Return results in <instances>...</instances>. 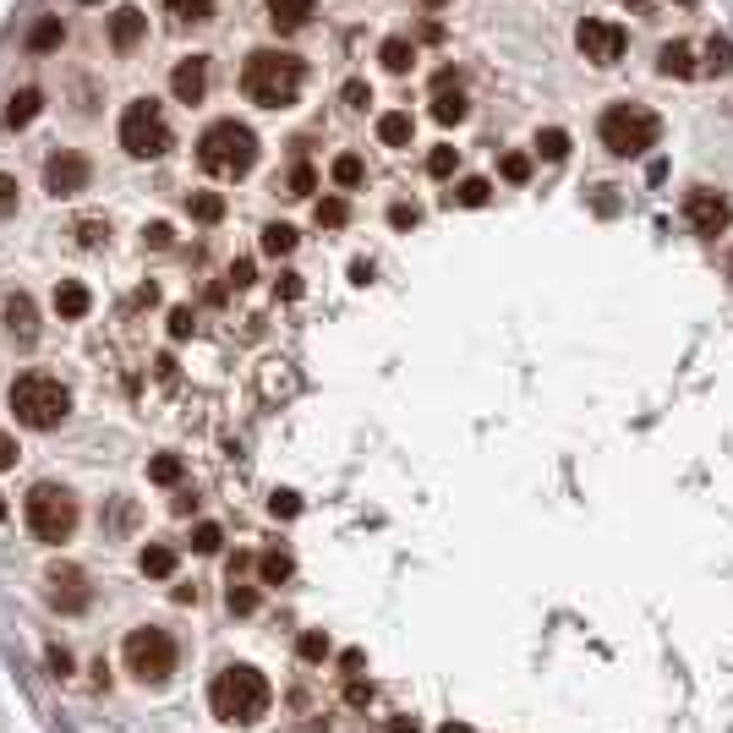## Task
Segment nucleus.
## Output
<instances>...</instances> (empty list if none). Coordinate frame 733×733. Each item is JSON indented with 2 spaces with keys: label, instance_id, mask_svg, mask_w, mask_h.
I'll list each match as a JSON object with an SVG mask.
<instances>
[{
  "label": "nucleus",
  "instance_id": "58836bf2",
  "mask_svg": "<svg viewBox=\"0 0 733 733\" xmlns=\"http://www.w3.org/2000/svg\"><path fill=\"white\" fill-rule=\"evenodd\" d=\"M498 176H504V181H515V186H526V181H531V159H526V154H504Z\"/></svg>",
  "mask_w": 733,
  "mask_h": 733
},
{
  "label": "nucleus",
  "instance_id": "13d9d810",
  "mask_svg": "<svg viewBox=\"0 0 733 733\" xmlns=\"http://www.w3.org/2000/svg\"><path fill=\"white\" fill-rule=\"evenodd\" d=\"M422 6H427V11H438V6H449V0H422Z\"/></svg>",
  "mask_w": 733,
  "mask_h": 733
},
{
  "label": "nucleus",
  "instance_id": "f257e3e1",
  "mask_svg": "<svg viewBox=\"0 0 733 733\" xmlns=\"http://www.w3.org/2000/svg\"><path fill=\"white\" fill-rule=\"evenodd\" d=\"M269 701H274L269 679H263L258 668H247V662H230V668L214 679V690H208L214 717L230 723V728H252L263 712H269Z\"/></svg>",
  "mask_w": 733,
  "mask_h": 733
},
{
  "label": "nucleus",
  "instance_id": "412c9836",
  "mask_svg": "<svg viewBox=\"0 0 733 733\" xmlns=\"http://www.w3.org/2000/svg\"><path fill=\"white\" fill-rule=\"evenodd\" d=\"M39 104H44L39 88H17V93H11V104H6V126H11V132H17V126H28L33 115H39Z\"/></svg>",
  "mask_w": 733,
  "mask_h": 733
},
{
  "label": "nucleus",
  "instance_id": "de8ad7c7",
  "mask_svg": "<svg viewBox=\"0 0 733 733\" xmlns=\"http://www.w3.org/2000/svg\"><path fill=\"white\" fill-rule=\"evenodd\" d=\"M345 104H351V110H367V104H372V88H367V83H345Z\"/></svg>",
  "mask_w": 733,
  "mask_h": 733
},
{
  "label": "nucleus",
  "instance_id": "2f4dec72",
  "mask_svg": "<svg viewBox=\"0 0 733 733\" xmlns=\"http://www.w3.org/2000/svg\"><path fill=\"white\" fill-rule=\"evenodd\" d=\"M148 482L176 487V482H181V460H176V455H154V460H148Z\"/></svg>",
  "mask_w": 733,
  "mask_h": 733
},
{
  "label": "nucleus",
  "instance_id": "6e6552de",
  "mask_svg": "<svg viewBox=\"0 0 733 733\" xmlns=\"http://www.w3.org/2000/svg\"><path fill=\"white\" fill-rule=\"evenodd\" d=\"M121 148L132 159H159L170 148V126H165V115H159L154 99H132V104H126V115H121Z\"/></svg>",
  "mask_w": 733,
  "mask_h": 733
},
{
  "label": "nucleus",
  "instance_id": "37998d69",
  "mask_svg": "<svg viewBox=\"0 0 733 733\" xmlns=\"http://www.w3.org/2000/svg\"><path fill=\"white\" fill-rule=\"evenodd\" d=\"M170 241H176V236H170V225H165V219H154V225L143 230V247H154V252H165Z\"/></svg>",
  "mask_w": 733,
  "mask_h": 733
},
{
  "label": "nucleus",
  "instance_id": "c756f323",
  "mask_svg": "<svg viewBox=\"0 0 733 733\" xmlns=\"http://www.w3.org/2000/svg\"><path fill=\"white\" fill-rule=\"evenodd\" d=\"M706 72H712V77L733 72V39H723V33H717V39L706 44Z\"/></svg>",
  "mask_w": 733,
  "mask_h": 733
},
{
  "label": "nucleus",
  "instance_id": "8fccbe9b",
  "mask_svg": "<svg viewBox=\"0 0 733 733\" xmlns=\"http://www.w3.org/2000/svg\"><path fill=\"white\" fill-rule=\"evenodd\" d=\"M50 668H55V679H66V673H72V651H66V646H50Z\"/></svg>",
  "mask_w": 733,
  "mask_h": 733
},
{
  "label": "nucleus",
  "instance_id": "c85d7f7f",
  "mask_svg": "<svg viewBox=\"0 0 733 733\" xmlns=\"http://www.w3.org/2000/svg\"><path fill=\"white\" fill-rule=\"evenodd\" d=\"M165 11L176 22H208L214 17V0H165Z\"/></svg>",
  "mask_w": 733,
  "mask_h": 733
},
{
  "label": "nucleus",
  "instance_id": "5701e85b",
  "mask_svg": "<svg viewBox=\"0 0 733 733\" xmlns=\"http://www.w3.org/2000/svg\"><path fill=\"white\" fill-rule=\"evenodd\" d=\"M186 214H192L197 225H219V219H225V197L219 192H192L186 197Z\"/></svg>",
  "mask_w": 733,
  "mask_h": 733
},
{
  "label": "nucleus",
  "instance_id": "f03ea898",
  "mask_svg": "<svg viewBox=\"0 0 733 733\" xmlns=\"http://www.w3.org/2000/svg\"><path fill=\"white\" fill-rule=\"evenodd\" d=\"M301 61L290 50H258L247 55V72H241V88H247L252 104H263V110H285V104H296L301 93Z\"/></svg>",
  "mask_w": 733,
  "mask_h": 733
},
{
  "label": "nucleus",
  "instance_id": "9d476101",
  "mask_svg": "<svg viewBox=\"0 0 733 733\" xmlns=\"http://www.w3.org/2000/svg\"><path fill=\"white\" fill-rule=\"evenodd\" d=\"M684 225H690L695 236H723L733 225V203L723 192H712V186H695V192L684 197Z\"/></svg>",
  "mask_w": 733,
  "mask_h": 733
},
{
  "label": "nucleus",
  "instance_id": "5fc2aeb1",
  "mask_svg": "<svg viewBox=\"0 0 733 733\" xmlns=\"http://www.w3.org/2000/svg\"><path fill=\"white\" fill-rule=\"evenodd\" d=\"M230 285H236V290H241V285H252V263H247V258L230 263Z\"/></svg>",
  "mask_w": 733,
  "mask_h": 733
},
{
  "label": "nucleus",
  "instance_id": "7ed1b4c3",
  "mask_svg": "<svg viewBox=\"0 0 733 733\" xmlns=\"http://www.w3.org/2000/svg\"><path fill=\"white\" fill-rule=\"evenodd\" d=\"M197 165L219 181H241L252 165H258V137L241 121H214L203 137H197Z\"/></svg>",
  "mask_w": 733,
  "mask_h": 733
},
{
  "label": "nucleus",
  "instance_id": "4468645a",
  "mask_svg": "<svg viewBox=\"0 0 733 733\" xmlns=\"http://www.w3.org/2000/svg\"><path fill=\"white\" fill-rule=\"evenodd\" d=\"M433 121H444V126L465 121V93H460V83H455V72H449V66L433 77Z\"/></svg>",
  "mask_w": 733,
  "mask_h": 733
},
{
  "label": "nucleus",
  "instance_id": "dca6fc26",
  "mask_svg": "<svg viewBox=\"0 0 733 733\" xmlns=\"http://www.w3.org/2000/svg\"><path fill=\"white\" fill-rule=\"evenodd\" d=\"M143 28H148V17H143V11H137V6H121V11L110 17V44L126 55L137 39H143Z\"/></svg>",
  "mask_w": 733,
  "mask_h": 733
},
{
  "label": "nucleus",
  "instance_id": "a211bd4d",
  "mask_svg": "<svg viewBox=\"0 0 733 733\" xmlns=\"http://www.w3.org/2000/svg\"><path fill=\"white\" fill-rule=\"evenodd\" d=\"M312 6H318V0H269V22L279 33H296V28H307Z\"/></svg>",
  "mask_w": 733,
  "mask_h": 733
},
{
  "label": "nucleus",
  "instance_id": "680f3d73",
  "mask_svg": "<svg viewBox=\"0 0 733 733\" xmlns=\"http://www.w3.org/2000/svg\"><path fill=\"white\" fill-rule=\"evenodd\" d=\"M88 6H93V0H88Z\"/></svg>",
  "mask_w": 733,
  "mask_h": 733
},
{
  "label": "nucleus",
  "instance_id": "0eeeda50",
  "mask_svg": "<svg viewBox=\"0 0 733 733\" xmlns=\"http://www.w3.org/2000/svg\"><path fill=\"white\" fill-rule=\"evenodd\" d=\"M121 657H126V673H132L137 684H165L170 673H176V641H170L165 630H154V624L126 635Z\"/></svg>",
  "mask_w": 733,
  "mask_h": 733
},
{
  "label": "nucleus",
  "instance_id": "393cba45",
  "mask_svg": "<svg viewBox=\"0 0 733 733\" xmlns=\"http://www.w3.org/2000/svg\"><path fill=\"white\" fill-rule=\"evenodd\" d=\"M487 197H493V186L482 176H465L455 192H449V208H487Z\"/></svg>",
  "mask_w": 733,
  "mask_h": 733
},
{
  "label": "nucleus",
  "instance_id": "4c0bfd02",
  "mask_svg": "<svg viewBox=\"0 0 733 733\" xmlns=\"http://www.w3.org/2000/svg\"><path fill=\"white\" fill-rule=\"evenodd\" d=\"M269 515H274V520H296V515H301V498L290 493V487H279V493L269 498Z\"/></svg>",
  "mask_w": 733,
  "mask_h": 733
},
{
  "label": "nucleus",
  "instance_id": "bb28decb",
  "mask_svg": "<svg viewBox=\"0 0 733 733\" xmlns=\"http://www.w3.org/2000/svg\"><path fill=\"white\" fill-rule=\"evenodd\" d=\"M61 39H66V22H61V17H44L39 28L28 33V50H55Z\"/></svg>",
  "mask_w": 733,
  "mask_h": 733
},
{
  "label": "nucleus",
  "instance_id": "6e6d98bb",
  "mask_svg": "<svg viewBox=\"0 0 733 733\" xmlns=\"http://www.w3.org/2000/svg\"><path fill=\"white\" fill-rule=\"evenodd\" d=\"M351 279H356V285H367V279H372V263L356 258V263H351Z\"/></svg>",
  "mask_w": 733,
  "mask_h": 733
},
{
  "label": "nucleus",
  "instance_id": "473e14b6",
  "mask_svg": "<svg viewBox=\"0 0 733 733\" xmlns=\"http://www.w3.org/2000/svg\"><path fill=\"white\" fill-rule=\"evenodd\" d=\"M455 165H460V148H433V154H427V176H455Z\"/></svg>",
  "mask_w": 733,
  "mask_h": 733
},
{
  "label": "nucleus",
  "instance_id": "1a4fd4ad",
  "mask_svg": "<svg viewBox=\"0 0 733 733\" xmlns=\"http://www.w3.org/2000/svg\"><path fill=\"white\" fill-rule=\"evenodd\" d=\"M575 50L586 55L591 66H619V55H624V28L619 22H608V17H586L575 28Z\"/></svg>",
  "mask_w": 733,
  "mask_h": 733
},
{
  "label": "nucleus",
  "instance_id": "39448f33",
  "mask_svg": "<svg viewBox=\"0 0 733 733\" xmlns=\"http://www.w3.org/2000/svg\"><path fill=\"white\" fill-rule=\"evenodd\" d=\"M597 137H602V148H608L613 159H635V154H646V148H657L662 121H657V110L624 99V104H608V110H602Z\"/></svg>",
  "mask_w": 733,
  "mask_h": 733
},
{
  "label": "nucleus",
  "instance_id": "603ef678",
  "mask_svg": "<svg viewBox=\"0 0 733 733\" xmlns=\"http://www.w3.org/2000/svg\"><path fill=\"white\" fill-rule=\"evenodd\" d=\"M274 285H279V296H285V301H296V296H301V274H279Z\"/></svg>",
  "mask_w": 733,
  "mask_h": 733
},
{
  "label": "nucleus",
  "instance_id": "09e8293b",
  "mask_svg": "<svg viewBox=\"0 0 733 733\" xmlns=\"http://www.w3.org/2000/svg\"><path fill=\"white\" fill-rule=\"evenodd\" d=\"M345 701H351V706H367V701H372V684H367V679H351V684H345Z\"/></svg>",
  "mask_w": 733,
  "mask_h": 733
},
{
  "label": "nucleus",
  "instance_id": "052dcab7",
  "mask_svg": "<svg viewBox=\"0 0 733 733\" xmlns=\"http://www.w3.org/2000/svg\"><path fill=\"white\" fill-rule=\"evenodd\" d=\"M728 274H733V258H728Z\"/></svg>",
  "mask_w": 733,
  "mask_h": 733
},
{
  "label": "nucleus",
  "instance_id": "cd10ccee",
  "mask_svg": "<svg viewBox=\"0 0 733 733\" xmlns=\"http://www.w3.org/2000/svg\"><path fill=\"white\" fill-rule=\"evenodd\" d=\"M290 569H296V564H290V553H263L258 558V575H263V586H279V580H290Z\"/></svg>",
  "mask_w": 733,
  "mask_h": 733
},
{
  "label": "nucleus",
  "instance_id": "7c9ffc66",
  "mask_svg": "<svg viewBox=\"0 0 733 733\" xmlns=\"http://www.w3.org/2000/svg\"><path fill=\"white\" fill-rule=\"evenodd\" d=\"M537 154L558 165V159L569 154V132H558V126H542V132H537Z\"/></svg>",
  "mask_w": 733,
  "mask_h": 733
},
{
  "label": "nucleus",
  "instance_id": "79ce46f5",
  "mask_svg": "<svg viewBox=\"0 0 733 733\" xmlns=\"http://www.w3.org/2000/svg\"><path fill=\"white\" fill-rule=\"evenodd\" d=\"M197 329V318H192V307H170V340H186V334Z\"/></svg>",
  "mask_w": 733,
  "mask_h": 733
},
{
  "label": "nucleus",
  "instance_id": "ea45409f",
  "mask_svg": "<svg viewBox=\"0 0 733 733\" xmlns=\"http://www.w3.org/2000/svg\"><path fill=\"white\" fill-rule=\"evenodd\" d=\"M312 186H318V176H312V165H296V170H290V176H285V197H307Z\"/></svg>",
  "mask_w": 733,
  "mask_h": 733
},
{
  "label": "nucleus",
  "instance_id": "2eb2a0df",
  "mask_svg": "<svg viewBox=\"0 0 733 733\" xmlns=\"http://www.w3.org/2000/svg\"><path fill=\"white\" fill-rule=\"evenodd\" d=\"M6 329L17 345H33L39 340V312H33V296L28 290H17V296H6Z\"/></svg>",
  "mask_w": 733,
  "mask_h": 733
},
{
  "label": "nucleus",
  "instance_id": "e433bc0d",
  "mask_svg": "<svg viewBox=\"0 0 733 733\" xmlns=\"http://www.w3.org/2000/svg\"><path fill=\"white\" fill-rule=\"evenodd\" d=\"M362 176H367V170H362V159H356V154L334 159V181H340V186H362Z\"/></svg>",
  "mask_w": 733,
  "mask_h": 733
},
{
  "label": "nucleus",
  "instance_id": "20e7f679",
  "mask_svg": "<svg viewBox=\"0 0 733 733\" xmlns=\"http://www.w3.org/2000/svg\"><path fill=\"white\" fill-rule=\"evenodd\" d=\"M6 400H11V411H17V422L33 427V433H50V427H61L66 416H72V394H66V383L50 378V372H22Z\"/></svg>",
  "mask_w": 733,
  "mask_h": 733
},
{
  "label": "nucleus",
  "instance_id": "a18cd8bd",
  "mask_svg": "<svg viewBox=\"0 0 733 733\" xmlns=\"http://www.w3.org/2000/svg\"><path fill=\"white\" fill-rule=\"evenodd\" d=\"M17 455H22V449H17V438H11L6 427H0V471H11V465H17Z\"/></svg>",
  "mask_w": 733,
  "mask_h": 733
},
{
  "label": "nucleus",
  "instance_id": "4d7b16f0",
  "mask_svg": "<svg viewBox=\"0 0 733 733\" xmlns=\"http://www.w3.org/2000/svg\"><path fill=\"white\" fill-rule=\"evenodd\" d=\"M438 733H476V728H471V723H444Z\"/></svg>",
  "mask_w": 733,
  "mask_h": 733
},
{
  "label": "nucleus",
  "instance_id": "3c124183",
  "mask_svg": "<svg viewBox=\"0 0 733 733\" xmlns=\"http://www.w3.org/2000/svg\"><path fill=\"white\" fill-rule=\"evenodd\" d=\"M389 225H400V230L416 225V208H411V203H394V208H389Z\"/></svg>",
  "mask_w": 733,
  "mask_h": 733
},
{
  "label": "nucleus",
  "instance_id": "f704fd0d",
  "mask_svg": "<svg viewBox=\"0 0 733 733\" xmlns=\"http://www.w3.org/2000/svg\"><path fill=\"white\" fill-rule=\"evenodd\" d=\"M345 219H351V208H345V197H323V203H318V225L340 230Z\"/></svg>",
  "mask_w": 733,
  "mask_h": 733
},
{
  "label": "nucleus",
  "instance_id": "864d4df0",
  "mask_svg": "<svg viewBox=\"0 0 733 733\" xmlns=\"http://www.w3.org/2000/svg\"><path fill=\"white\" fill-rule=\"evenodd\" d=\"M389 733H422V723L411 712H400V717H389Z\"/></svg>",
  "mask_w": 733,
  "mask_h": 733
},
{
  "label": "nucleus",
  "instance_id": "a878e982",
  "mask_svg": "<svg viewBox=\"0 0 733 733\" xmlns=\"http://www.w3.org/2000/svg\"><path fill=\"white\" fill-rule=\"evenodd\" d=\"M263 252H269V258H290V252H296V230L290 225H263Z\"/></svg>",
  "mask_w": 733,
  "mask_h": 733
},
{
  "label": "nucleus",
  "instance_id": "4be33fe9",
  "mask_svg": "<svg viewBox=\"0 0 733 733\" xmlns=\"http://www.w3.org/2000/svg\"><path fill=\"white\" fill-rule=\"evenodd\" d=\"M411 132H416V121L405 110H389V115H378V143H389V148H405L411 143Z\"/></svg>",
  "mask_w": 733,
  "mask_h": 733
},
{
  "label": "nucleus",
  "instance_id": "9b49d317",
  "mask_svg": "<svg viewBox=\"0 0 733 733\" xmlns=\"http://www.w3.org/2000/svg\"><path fill=\"white\" fill-rule=\"evenodd\" d=\"M88 181H93V165L83 154H72V148L44 159V192L50 197H77V192H88Z\"/></svg>",
  "mask_w": 733,
  "mask_h": 733
},
{
  "label": "nucleus",
  "instance_id": "bf43d9fd",
  "mask_svg": "<svg viewBox=\"0 0 733 733\" xmlns=\"http://www.w3.org/2000/svg\"><path fill=\"white\" fill-rule=\"evenodd\" d=\"M0 520H6V498H0Z\"/></svg>",
  "mask_w": 733,
  "mask_h": 733
},
{
  "label": "nucleus",
  "instance_id": "72a5a7b5",
  "mask_svg": "<svg viewBox=\"0 0 733 733\" xmlns=\"http://www.w3.org/2000/svg\"><path fill=\"white\" fill-rule=\"evenodd\" d=\"M296 651H301V662H323L334 646H329V635H323V630H307V635H301V646H296Z\"/></svg>",
  "mask_w": 733,
  "mask_h": 733
},
{
  "label": "nucleus",
  "instance_id": "b1692460",
  "mask_svg": "<svg viewBox=\"0 0 733 733\" xmlns=\"http://www.w3.org/2000/svg\"><path fill=\"white\" fill-rule=\"evenodd\" d=\"M378 61H383V72H394V77H405V72H411V61H416V50H411V39H383V50H378Z\"/></svg>",
  "mask_w": 733,
  "mask_h": 733
},
{
  "label": "nucleus",
  "instance_id": "c03bdc74",
  "mask_svg": "<svg viewBox=\"0 0 733 733\" xmlns=\"http://www.w3.org/2000/svg\"><path fill=\"white\" fill-rule=\"evenodd\" d=\"M83 247H104V241H110V225H99V219H83Z\"/></svg>",
  "mask_w": 733,
  "mask_h": 733
},
{
  "label": "nucleus",
  "instance_id": "423d86ee",
  "mask_svg": "<svg viewBox=\"0 0 733 733\" xmlns=\"http://www.w3.org/2000/svg\"><path fill=\"white\" fill-rule=\"evenodd\" d=\"M22 515H28V531L39 542H66L77 531V498L66 493L61 482H39L28 493V509H22Z\"/></svg>",
  "mask_w": 733,
  "mask_h": 733
},
{
  "label": "nucleus",
  "instance_id": "f8f14e48",
  "mask_svg": "<svg viewBox=\"0 0 733 733\" xmlns=\"http://www.w3.org/2000/svg\"><path fill=\"white\" fill-rule=\"evenodd\" d=\"M50 602H55L61 613H83V608H88V575H83V569L55 564V569H50Z\"/></svg>",
  "mask_w": 733,
  "mask_h": 733
},
{
  "label": "nucleus",
  "instance_id": "c9c22d12",
  "mask_svg": "<svg viewBox=\"0 0 733 733\" xmlns=\"http://www.w3.org/2000/svg\"><path fill=\"white\" fill-rule=\"evenodd\" d=\"M192 548L197 553H219V548H225V531H219L214 520H203V526L192 531Z\"/></svg>",
  "mask_w": 733,
  "mask_h": 733
},
{
  "label": "nucleus",
  "instance_id": "ddd939ff",
  "mask_svg": "<svg viewBox=\"0 0 733 733\" xmlns=\"http://www.w3.org/2000/svg\"><path fill=\"white\" fill-rule=\"evenodd\" d=\"M170 93H176L181 104H203V93H208V55H186V61H176V72H170Z\"/></svg>",
  "mask_w": 733,
  "mask_h": 733
},
{
  "label": "nucleus",
  "instance_id": "a19ab883",
  "mask_svg": "<svg viewBox=\"0 0 733 733\" xmlns=\"http://www.w3.org/2000/svg\"><path fill=\"white\" fill-rule=\"evenodd\" d=\"M230 613H258V591L252 586H236V580H230Z\"/></svg>",
  "mask_w": 733,
  "mask_h": 733
},
{
  "label": "nucleus",
  "instance_id": "f3484780",
  "mask_svg": "<svg viewBox=\"0 0 733 733\" xmlns=\"http://www.w3.org/2000/svg\"><path fill=\"white\" fill-rule=\"evenodd\" d=\"M657 72H662V77H695V50H690L684 39H668V44L657 50Z\"/></svg>",
  "mask_w": 733,
  "mask_h": 733
},
{
  "label": "nucleus",
  "instance_id": "6ab92c4d",
  "mask_svg": "<svg viewBox=\"0 0 733 733\" xmlns=\"http://www.w3.org/2000/svg\"><path fill=\"white\" fill-rule=\"evenodd\" d=\"M137 569H143L148 580H170L176 575V548H170V542H148V548L137 553Z\"/></svg>",
  "mask_w": 733,
  "mask_h": 733
},
{
  "label": "nucleus",
  "instance_id": "49530a36",
  "mask_svg": "<svg viewBox=\"0 0 733 733\" xmlns=\"http://www.w3.org/2000/svg\"><path fill=\"white\" fill-rule=\"evenodd\" d=\"M6 214H17V181L0 176V219H6Z\"/></svg>",
  "mask_w": 733,
  "mask_h": 733
},
{
  "label": "nucleus",
  "instance_id": "aec40b11",
  "mask_svg": "<svg viewBox=\"0 0 733 733\" xmlns=\"http://www.w3.org/2000/svg\"><path fill=\"white\" fill-rule=\"evenodd\" d=\"M88 307H93L88 285H77V279H61V285H55V312H61V318H88Z\"/></svg>",
  "mask_w": 733,
  "mask_h": 733
}]
</instances>
